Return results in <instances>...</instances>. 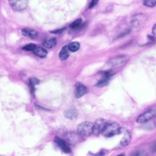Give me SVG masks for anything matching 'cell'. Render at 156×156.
<instances>
[{
	"instance_id": "6da1fadb",
	"label": "cell",
	"mask_w": 156,
	"mask_h": 156,
	"mask_svg": "<svg viewBox=\"0 0 156 156\" xmlns=\"http://www.w3.org/2000/svg\"><path fill=\"white\" fill-rule=\"evenodd\" d=\"M120 131L121 126L118 123L116 122H108L101 134L106 137H111L119 134Z\"/></svg>"
},
{
	"instance_id": "7a4b0ae2",
	"label": "cell",
	"mask_w": 156,
	"mask_h": 156,
	"mask_svg": "<svg viewBox=\"0 0 156 156\" xmlns=\"http://www.w3.org/2000/svg\"><path fill=\"white\" fill-rule=\"evenodd\" d=\"M93 124L89 121H84L77 127L78 134L82 137H88L93 133Z\"/></svg>"
},
{
	"instance_id": "3957f363",
	"label": "cell",
	"mask_w": 156,
	"mask_h": 156,
	"mask_svg": "<svg viewBox=\"0 0 156 156\" xmlns=\"http://www.w3.org/2000/svg\"><path fill=\"white\" fill-rule=\"evenodd\" d=\"M155 108L151 109L139 115L137 119V122L138 123H145L155 116Z\"/></svg>"
},
{
	"instance_id": "277c9868",
	"label": "cell",
	"mask_w": 156,
	"mask_h": 156,
	"mask_svg": "<svg viewBox=\"0 0 156 156\" xmlns=\"http://www.w3.org/2000/svg\"><path fill=\"white\" fill-rule=\"evenodd\" d=\"M108 121L104 119H98L95 121V123L93 124V133L95 135H99L102 133L106 124H107Z\"/></svg>"
},
{
	"instance_id": "5b68a950",
	"label": "cell",
	"mask_w": 156,
	"mask_h": 156,
	"mask_svg": "<svg viewBox=\"0 0 156 156\" xmlns=\"http://www.w3.org/2000/svg\"><path fill=\"white\" fill-rule=\"evenodd\" d=\"M127 59V57L124 55H120L113 58L109 61L108 62V65L110 67L115 68L118 67L123 65L126 62Z\"/></svg>"
},
{
	"instance_id": "8992f818",
	"label": "cell",
	"mask_w": 156,
	"mask_h": 156,
	"mask_svg": "<svg viewBox=\"0 0 156 156\" xmlns=\"http://www.w3.org/2000/svg\"><path fill=\"white\" fill-rule=\"evenodd\" d=\"M9 4L12 8L16 11L24 10L27 6V1H10Z\"/></svg>"
},
{
	"instance_id": "52a82bcc",
	"label": "cell",
	"mask_w": 156,
	"mask_h": 156,
	"mask_svg": "<svg viewBox=\"0 0 156 156\" xmlns=\"http://www.w3.org/2000/svg\"><path fill=\"white\" fill-rule=\"evenodd\" d=\"M87 92V87L83 84L79 82H77L75 86V95L76 97L79 98L86 95Z\"/></svg>"
},
{
	"instance_id": "ba28073f",
	"label": "cell",
	"mask_w": 156,
	"mask_h": 156,
	"mask_svg": "<svg viewBox=\"0 0 156 156\" xmlns=\"http://www.w3.org/2000/svg\"><path fill=\"white\" fill-rule=\"evenodd\" d=\"M144 22L145 18L142 14H138V15L135 16L131 21L132 24L135 27L140 26L143 23H144Z\"/></svg>"
},
{
	"instance_id": "9c48e42d",
	"label": "cell",
	"mask_w": 156,
	"mask_h": 156,
	"mask_svg": "<svg viewBox=\"0 0 156 156\" xmlns=\"http://www.w3.org/2000/svg\"><path fill=\"white\" fill-rule=\"evenodd\" d=\"M55 143L58 144V145L59 146V147L65 152L68 153L70 152V149L68 147V146L67 145V143L65 142V141L62 140L61 138L56 137L55 138Z\"/></svg>"
},
{
	"instance_id": "30bf717a",
	"label": "cell",
	"mask_w": 156,
	"mask_h": 156,
	"mask_svg": "<svg viewBox=\"0 0 156 156\" xmlns=\"http://www.w3.org/2000/svg\"><path fill=\"white\" fill-rule=\"evenodd\" d=\"M21 32L23 35L31 38H35L38 35V33L35 30L32 29H27V28H24V29L22 30Z\"/></svg>"
},
{
	"instance_id": "8fae6325",
	"label": "cell",
	"mask_w": 156,
	"mask_h": 156,
	"mask_svg": "<svg viewBox=\"0 0 156 156\" xmlns=\"http://www.w3.org/2000/svg\"><path fill=\"white\" fill-rule=\"evenodd\" d=\"M110 77H111V74L109 72H106L104 74V77L97 83L96 86L98 87H103L106 86V85L109 82Z\"/></svg>"
},
{
	"instance_id": "7c38bea8",
	"label": "cell",
	"mask_w": 156,
	"mask_h": 156,
	"mask_svg": "<svg viewBox=\"0 0 156 156\" xmlns=\"http://www.w3.org/2000/svg\"><path fill=\"white\" fill-rule=\"evenodd\" d=\"M131 140V135L129 132H126L123 138L120 141V145L121 146H126L130 143Z\"/></svg>"
},
{
	"instance_id": "4fadbf2b",
	"label": "cell",
	"mask_w": 156,
	"mask_h": 156,
	"mask_svg": "<svg viewBox=\"0 0 156 156\" xmlns=\"http://www.w3.org/2000/svg\"><path fill=\"white\" fill-rule=\"evenodd\" d=\"M69 55V52L68 47H63L59 53V58L61 60L65 61L68 58Z\"/></svg>"
},
{
	"instance_id": "5bb4252c",
	"label": "cell",
	"mask_w": 156,
	"mask_h": 156,
	"mask_svg": "<svg viewBox=\"0 0 156 156\" xmlns=\"http://www.w3.org/2000/svg\"><path fill=\"white\" fill-rule=\"evenodd\" d=\"M34 52L37 56L39 57V58H45L48 53L47 51L45 49L40 48V47H37L35 49V50L34 51Z\"/></svg>"
},
{
	"instance_id": "9a60e30c",
	"label": "cell",
	"mask_w": 156,
	"mask_h": 156,
	"mask_svg": "<svg viewBox=\"0 0 156 156\" xmlns=\"http://www.w3.org/2000/svg\"><path fill=\"white\" fill-rule=\"evenodd\" d=\"M78 115L77 112L74 109H69L65 112V116L67 118L73 120L76 118Z\"/></svg>"
},
{
	"instance_id": "2e32d148",
	"label": "cell",
	"mask_w": 156,
	"mask_h": 156,
	"mask_svg": "<svg viewBox=\"0 0 156 156\" xmlns=\"http://www.w3.org/2000/svg\"><path fill=\"white\" fill-rule=\"evenodd\" d=\"M56 44V39L55 38H50L47 39L44 43V47L47 48H51Z\"/></svg>"
},
{
	"instance_id": "e0dca14e",
	"label": "cell",
	"mask_w": 156,
	"mask_h": 156,
	"mask_svg": "<svg viewBox=\"0 0 156 156\" xmlns=\"http://www.w3.org/2000/svg\"><path fill=\"white\" fill-rule=\"evenodd\" d=\"M79 48H80V44L79 42L77 41L72 42V43H70L68 46V48L69 51L72 52H76L78 51Z\"/></svg>"
},
{
	"instance_id": "ac0fdd59",
	"label": "cell",
	"mask_w": 156,
	"mask_h": 156,
	"mask_svg": "<svg viewBox=\"0 0 156 156\" xmlns=\"http://www.w3.org/2000/svg\"><path fill=\"white\" fill-rule=\"evenodd\" d=\"M81 23H82V19L81 18L77 19L69 25V27L72 28L73 30H76L81 25Z\"/></svg>"
},
{
	"instance_id": "d6986e66",
	"label": "cell",
	"mask_w": 156,
	"mask_h": 156,
	"mask_svg": "<svg viewBox=\"0 0 156 156\" xmlns=\"http://www.w3.org/2000/svg\"><path fill=\"white\" fill-rule=\"evenodd\" d=\"M36 48H37V47L35 45H34L33 44H28V45L24 46L23 48V49L26 51H34Z\"/></svg>"
},
{
	"instance_id": "ffe728a7",
	"label": "cell",
	"mask_w": 156,
	"mask_h": 156,
	"mask_svg": "<svg viewBox=\"0 0 156 156\" xmlns=\"http://www.w3.org/2000/svg\"><path fill=\"white\" fill-rule=\"evenodd\" d=\"M156 4V1H145L143 2V4L147 7H154L155 6Z\"/></svg>"
},
{
	"instance_id": "44dd1931",
	"label": "cell",
	"mask_w": 156,
	"mask_h": 156,
	"mask_svg": "<svg viewBox=\"0 0 156 156\" xmlns=\"http://www.w3.org/2000/svg\"><path fill=\"white\" fill-rule=\"evenodd\" d=\"M39 83V81L36 78H32L30 79V85L32 89H33L35 85L38 84Z\"/></svg>"
},
{
	"instance_id": "7402d4cb",
	"label": "cell",
	"mask_w": 156,
	"mask_h": 156,
	"mask_svg": "<svg viewBox=\"0 0 156 156\" xmlns=\"http://www.w3.org/2000/svg\"><path fill=\"white\" fill-rule=\"evenodd\" d=\"M98 3V1H93L90 3V5H89V8H93V7H95Z\"/></svg>"
},
{
	"instance_id": "603a6c76",
	"label": "cell",
	"mask_w": 156,
	"mask_h": 156,
	"mask_svg": "<svg viewBox=\"0 0 156 156\" xmlns=\"http://www.w3.org/2000/svg\"><path fill=\"white\" fill-rule=\"evenodd\" d=\"M64 30V29H61V30H57V31H53V32H52V33H56V34H58V33L59 34V33H62Z\"/></svg>"
},
{
	"instance_id": "cb8c5ba5",
	"label": "cell",
	"mask_w": 156,
	"mask_h": 156,
	"mask_svg": "<svg viewBox=\"0 0 156 156\" xmlns=\"http://www.w3.org/2000/svg\"><path fill=\"white\" fill-rule=\"evenodd\" d=\"M155 28H156V25L155 24L153 26V28H152V33H153L154 35H155Z\"/></svg>"
}]
</instances>
